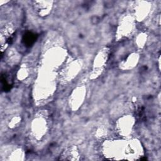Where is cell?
<instances>
[{"mask_svg":"<svg viewBox=\"0 0 161 161\" xmlns=\"http://www.w3.org/2000/svg\"><path fill=\"white\" fill-rule=\"evenodd\" d=\"M35 35L31 32L26 33L23 37V42L26 46H31L35 42Z\"/></svg>","mask_w":161,"mask_h":161,"instance_id":"1","label":"cell"}]
</instances>
